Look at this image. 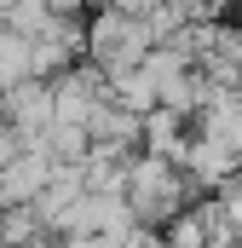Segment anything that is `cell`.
<instances>
[{"instance_id":"obj_4","label":"cell","mask_w":242,"mask_h":248,"mask_svg":"<svg viewBox=\"0 0 242 248\" xmlns=\"http://www.w3.org/2000/svg\"><path fill=\"white\" fill-rule=\"evenodd\" d=\"M52 248H116L110 237H52Z\"/></svg>"},{"instance_id":"obj_1","label":"cell","mask_w":242,"mask_h":248,"mask_svg":"<svg viewBox=\"0 0 242 248\" xmlns=\"http://www.w3.org/2000/svg\"><path fill=\"white\" fill-rule=\"evenodd\" d=\"M81 41H87V63L104 75V81H116L127 69H138V63L150 58V35H144V23L138 17H127V12H92L87 17V29H81Z\"/></svg>"},{"instance_id":"obj_2","label":"cell","mask_w":242,"mask_h":248,"mask_svg":"<svg viewBox=\"0 0 242 248\" xmlns=\"http://www.w3.org/2000/svg\"><path fill=\"white\" fill-rule=\"evenodd\" d=\"M17 81H35V69H29V41L12 35V29H0V93L17 87Z\"/></svg>"},{"instance_id":"obj_3","label":"cell","mask_w":242,"mask_h":248,"mask_svg":"<svg viewBox=\"0 0 242 248\" xmlns=\"http://www.w3.org/2000/svg\"><path fill=\"white\" fill-rule=\"evenodd\" d=\"M98 6H104V12H127V17H144L156 0H98Z\"/></svg>"}]
</instances>
